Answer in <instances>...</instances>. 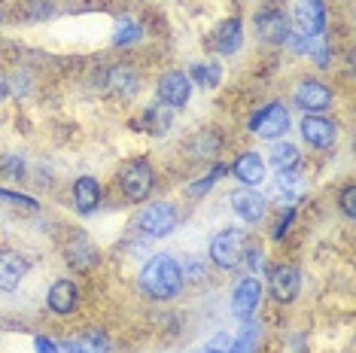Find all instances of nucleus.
<instances>
[{"label":"nucleus","mask_w":356,"mask_h":353,"mask_svg":"<svg viewBox=\"0 0 356 353\" xmlns=\"http://www.w3.org/2000/svg\"><path fill=\"white\" fill-rule=\"evenodd\" d=\"M28 274V262L25 256H19L13 247H0V290L13 293L19 290V284Z\"/></svg>","instance_id":"f8f14e48"},{"label":"nucleus","mask_w":356,"mask_h":353,"mask_svg":"<svg viewBox=\"0 0 356 353\" xmlns=\"http://www.w3.org/2000/svg\"><path fill=\"white\" fill-rule=\"evenodd\" d=\"M289 128V110L283 107V104H268V107H262L259 113H253V119H250V131L256 134V138L262 140H277L286 134Z\"/></svg>","instance_id":"20e7f679"},{"label":"nucleus","mask_w":356,"mask_h":353,"mask_svg":"<svg viewBox=\"0 0 356 353\" xmlns=\"http://www.w3.org/2000/svg\"><path fill=\"white\" fill-rule=\"evenodd\" d=\"M305 189H307V183L296 171H283L277 176V183H274V195L280 198V204H289V207L305 195Z\"/></svg>","instance_id":"6ab92c4d"},{"label":"nucleus","mask_w":356,"mask_h":353,"mask_svg":"<svg viewBox=\"0 0 356 353\" xmlns=\"http://www.w3.org/2000/svg\"><path fill=\"white\" fill-rule=\"evenodd\" d=\"M137 85H140V79H137L134 70H128V67H116L110 74V88L116 95H122V98H131L137 92Z\"/></svg>","instance_id":"b1692460"},{"label":"nucleus","mask_w":356,"mask_h":353,"mask_svg":"<svg viewBox=\"0 0 356 353\" xmlns=\"http://www.w3.org/2000/svg\"><path fill=\"white\" fill-rule=\"evenodd\" d=\"M353 186H347L344 192H341V211H344V216L347 220H353Z\"/></svg>","instance_id":"2f4dec72"},{"label":"nucleus","mask_w":356,"mask_h":353,"mask_svg":"<svg viewBox=\"0 0 356 353\" xmlns=\"http://www.w3.org/2000/svg\"><path fill=\"white\" fill-rule=\"evenodd\" d=\"M229 347H232V335L229 332H216L213 338L207 341L204 353H229Z\"/></svg>","instance_id":"c85d7f7f"},{"label":"nucleus","mask_w":356,"mask_h":353,"mask_svg":"<svg viewBox=\"0 0 356 353\" xmlns=\"http://www.w3.org/2000/svg\"><path fill=\"white\" fill-rule=\"evenodd\" d=\"M220 76H222V67H220L216 61L192 64V67H189V79H195V83H198V85H204V88L220 85Z\"/></svg>","instance_id":"a878e982"},{"label":"nucleus","mask_w":356,"mask_h":353,"mask_svg":"<svg viewBox=\"0 0 356 353\" xmlns=\"http://www.w3.org/2000/svg\"><path fill=\"white\" fill-rule=\"evenodd\" d=\"M195 353H204V350H195Z\"/></svg>","instance_id":"e433bc0d"},{"label":"nucleus","mask_w":356,"mask_h":353,"mask_svg":"<svg viewBox=\"0 0 356 353\" xmlns=\"http://www.w3.org/2000/svg\"><path fill=\"white\" fill-rule=\"evenodd\" d=\"M76 302H79V290H76L74 280H67V277L55 280L52 290H49V308L55 311V314H61V317L74 314Z\"/></svg>","instance_id":"dca6fc26"},{"label":"nucleus","mask_w":356,"mask_h":353,"mask_svg":"<svg viewBox=\"0 0 356 353\" xmlns=\"http://www.w3.org/2000/svg\"><path fill=\"white\" fill-rule=\"evenodd\" d=\"M180 226V213L171 202H156L149 207H143L140 216H137V229L149 238H165Z\"/></svg>","instance_id":"7ed1b4c3"},{"label":"nucleus","mask_w":356,"mask_h":353,"mask_svg":"<svg viewBox=\"0 0 356 353\" xmlns=\"http://www.w3.org/2000/svg\"><path fill=\"white\" fill-rule=\"evenodd\" d=\"M259 299H262V286H259L256 277L238 280V286H234V293H232L234 317H238V320H250L256 314V308H259Z\"/></svg>","instance_id":"9b49d317"},{"label":"nucleus","mask_w":356,"mask_h":353,"mask_svg":"<svg viewBox=\"0 0 356 353\" xmlns=\"http://www.w3.org/2000/svg\"><path fill=\"white\" fill-rule=\"evenodd\" d=\"M232 174L238 176V183H244L247 189L259 186V183L265 180V162L259 152H244V156L238 158V162L232 165Z\"/></svg>","instance_id":"f3484780"},{"label":"nucleus","mask_w":356,"mask_h":353,"mask_svg":"<svg viewBox=\"0 0 356 353\" xmlns=\"http://www.w3.org/2000/svg\"><path fill=\"white\" fill-rule=\"evenodd\" d=\"M6 92H10V88H6V79H3V76H0V101H3V98H6Z\"/></svg>","instance_id":"c9c22d12"},{"label":"nucleus","mask_w":356,"mask_h":353,"mask_svg":"<svg viewBox=\"0 0 356 353\" xmlns=\"http://www.w3.org/2000/svg\"><path fill=\"white\" fill-rule=\"evenodd\" d=\"M171 122H174L171 107H165V104H156V107H149L147 113H143V128H147L149 134H159V138L171 131Z\"/></svg>","instance_id":"4be33fe9"},{"label":"nucleus","mask_w":356,"mask_h":353,"mask_svg":"<svg viewBox=\"0 0 356 353\" xmlns=\"http://www.w3.org/2000/svg\"><path fill=\"white\" fill-rule=\"evenodd\" d=\"M34 347H37V353H61V347H55V341H49V338H34Z\"/></svg>","instance_id":"72a5a7b5"},{"label":"nucleus","mask_w":356,"mask_h":353,"mask_svg":"<svg viewBox=\"0 0 356 353\" xmlns=\"http://www.w3.org/2000/svg\"><path fill=\"white\" fill-rule=\"evenodd\" d=\"M140 25H134V22H128V19H122L116 25V34H113V43L116 46H125V43H134V40H140Z\"/></svg>","instance_id":"bb28decb"},{"label":"nucleus","mask_w":356,"mask_h":353,"mask_svg":"<svg viewBox=\"0 0 356 353\" xmlns=\"http://www.w3.org/2000/svg\"><path fill=\"white\" fill-rule=\"evenodd\" d=\"M265 207H268L265 198L253 189H241V192L232 195V211L238 213V220H244V222H259L265 216Z\"/></svg>","instance_id":"2eb2a0df"},{"label":"nucleus","mask_w":356,"mask_h":353,"mask_svg":"<svg viewBox=\"0 0 356 353\" xmlns=\"http://www.w3.org/2000/svg\"><path fill=\"white\" fill-rule=\"evenodd\" d=\"M298 290H302V271L296 268V265H280V268H274L271 274V295L277 302H296L298 299Z\"/></svg>","instance_id":"ddd939ff"},{"label":"nucleus","mask_w":356,"mask_h":353,"mask_svg":"<svg viewBox=\"0 0 356 353\" xmlns=\"http://www.w3.org/2000/svg\"><path fill=\"white\" fill-rule=\"evenodd\" d=\"M140 290L156 302H168L183 290V268L174 256L159 253L143 265L140 271Z\"/></svg>","instance_id":"f257e3e1"},{"label":"nucleus","mask_w":356,"mask_h":353,"mask_svg":"<svg viewBox=\"0 0 356 353\" xmlns=\"http://www.w3.org/2000/svg\"><path fill=\"white\" fill-rule=\"evenodd\" d=\"M259 332H262V329H259V323H253V320H244V326H241L238 338H232L229 353H253Z\"/></svg>","instance_id":"393cba45"},{"label":"nucleus","mask_w":356,"mask_h":353,"mask_svg":"<svg viewBox=\"0 0 356 353\" xmlns=\"http://www.w3.org/2000/svg\"><path fill=\"white\" fill-rule=\"evenodd\" d=\"M3 167H6V171H10L13 176H22V171H25L22 158H15V156H6V158H3Z\"/></svg>","instance_id":"473e14b6"},{"label":"nucleus","mask_w":356,"mask_h":353,"mask_svg":"<svg viewBox=\"0 0 356 353\" xmlns=\"http://www.w3.org/2000/svg\"><path fill=\"white\" fill-rule=\"evenodd\" d=\"M119 183H122V192L128 202H147L152 192V167L143 158H134V162H128L122 167Z\"/></svg>","instance_id":"423d86ee"},{"label":"nucleus","mask_w":356,"mask_h":353,"mask_svg":"<svg viewBox=\"0 0 356 353\" xmlns=\"http://www.w3.org/2000/svg\"><path fill=\"white\" fill-rule=\"evenodd\" d=\"M0 198H3L6 204H22V207H28V211H37V202H34V198L19 195V192H6V189H0Z\"/></svg>","instance_id":"c756f323"},{"label":"nucleus","mask_w":356,"mask_h":353,"mask_svg":"<svg viewBox=\"0 0 356 353\" xmlns=\"http://www.w3.org/2000/svg\"><path fill=\"white\" fill-rule=\"evenodd\" d=\"M159 98L165 107L171 110H180L189 104L192 98V79L180 74V70H168V74L159 76Z\"/></svg>","instance_id":"0eeeda50"},{"label":"nucleus","mask_w":356,"mask_h":353,"mask_svg":"<svg viewBox=\"0 0 356 353\" xmlns=\"http://www.w3.org/2000/svg\"><path fill=\"white\" fill-rule=\"evenodd\" d=\"M244 43V28H241V19H222L220 25L213 28V49L220 55H234Z\"/></svg>","instance_id":"4468645a"},{"label":"nucleus","mask_w":356,"mask_h":353,"mask_svg":"<svg viewBox=\"0 0 356 353\" xmlns=\"http://www.w3.org/2000/svg\"><path fill=\"white\" fill-rule=\"evenodd\" d=\"M293 25H296L293 34H298L302 40L323 37V31H326V6H323V0H298Z\"/></svg>","instance_id":"39448f33"},{"label":"nucleus","mask_w":356,"mask_h":353,"mask_svg":"<svg viewBox=\"0 0 356 353\" xmlns=\"http://www.w3.org/2000/svg\"><path fill=\"white\" fill-rule=\"evenodd\" d=\"M247 259H250V268L253 271H262L265 268V256H262V250H256V247H247Z\"/></svg>","instance_id":"7c9ffc66"},{"label":"nucleus","mask_w":356,"mask_h":353,"mask_svg":"<svg viewBox=\"0 0 356 353\" xmlns=\"http://www.w3.org/2000/svg\"><path fill=\"white\" fill-rule=\"evenodd\" d=\"M253 22H256L259 40H265V43H271V46L286 43L289 34H293V22H289L286 13H280V10H262V13H256Z\"/></svg>","instance_id":"6e6552de"},{"label":"nucleus","mask_w":356,"mask_h":353,"mask_svg":"<svg viewBox=\"0 0 356 353\" xmlns=\"http://www.w3.org/2000/svg\"><path fill=\"white\" fill-rule=\"evenodd\" d=\"M293 104L305 113H323L332 107V92L317 79H302L293 92Z\"/></svg>","instance_id":"1a4fd4ad"},{"label":"nucleus","mask_w":356,"mask_h":353,"mask_svg":"<svg viewBox=\"0 0 356 353\" xmlns=\"http://www.w3.org/2000/svg\"><path fill=\"white\" fill-rule=\"evenodd\" d=\"M302 138L311 143V147L326 149V147H332V143L338 140V125L332 122V119L320 116V113H307L302 119Z\"/></svg>","instance_id":"9d476101"},{"label":"nucleus","mask_w":356,"mask_h":353,"mask_svg":"<svg viewBox=\"0 0 356 353\" xmlns=\"http://www.w3.org/2000/svg\"><path fill=\"white\" fill-rule=\"evenodd\" d=\"M244 253H247V231L238 226L216 231L213 240H210V259L225 271L238 268V265L244 262Z\"/></svg>","instance_id":"f03ea898"},{"label":"nucleus","mask_w":356,"mask_h":353,"mask_svg":"<svg viewBox=\"0 0 356 353\" xmlns=\"http://www.w3.org/2000/svg\"><path fill=\"white\" fill-rule=\"evenodd\" d=\"M74 202L79 213H92L101 204V186L95 176H76L74 183Z\"/></svg>","instance_id":"a211bd4d"},{"label":"nucleus","mask_w":356,"mask_h":353,"mask_svg":"<svg viewBox=\"0 0 356 353\" xmlns=\"http://www.w3.org/2000/svg\"><path fill=\"white\" fill-rule=\"evenodd\" d=\"M268 162L277 167V174H283V171H296V167H298V149L293 147V143H274Z\"/></svg>","instance_id":"5701e85b"},{"label":"nucleus","mask_w":356,"mask_h":353,"mask_svg":"<svg viewBox=\"0 0 356 353\" xmlns=\"http://www.w3.org/2000/svg\"><path fill=\"white\" fill-rule=\"evenodd\" d=\"M183 274H186V277H192V280H204V265H201V262H189V265H186Z\"/></svg>","instance_id":"f704fd0d"},{"label":"nucleus","mask_w":356,"mask_h":353,"mask_svg":"<svg viewBox=\"0 0 356 353\" xmlns=\"http://www.w3.org/2000/svg\"><path fill=\"white\" fill-rule=\"evenodd\" d=\"M61 353H110V341L101 332H86L74 341L61 344Z\"/></svg>","instance_id":"412c9836"},{"label":"nucleus","mask_w":356,"mask_h":353,"mask_svg":"<svg viewBox=\"0 0 356 353\" xmlns=\"http://www.w3.org/2000/svg\"><path fill=\"white\" fill-rule=\"evenodd\" d=\"M64 259H67L70 268L86 271V268H92V265L98 262V253H95V247L88 244L86 238H76L74 244H67V250H64Z\"/></svg>","instance_id":"aec40b11"},{"label":"nucleus","mask_w":356,"mask_h":353,"mask_svg":"<svg viewBox=\"0 0 356 353\" xmlns=\"http://www.w3.org/2000/svg\"><path fill=\"white\" fill-rule=\"evenodd\" d=\"M222 174H225V167H222V165H216L213 171H210V174L204 176V180H198V183H189V195H204L207 189H213L216 183L222 180Z\"/></svg>","instance_id":"cd10ccee"}]
</instances>
